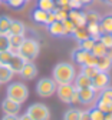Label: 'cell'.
Returning a JSON list of instances; mask_svg holds the SVG:
<instances>
[{
    "label": "cell",
    "mask_w": 112,
    "mask_h": 120,
    "mask_svg": "<svg viewBox=\"0 0 112 120\" xmlns=\"http://www.w3.org/2000/svg\"><path fill=\"white\" fill-rule=\"evenodd\" d=\"M75 76V67L71 63H58L53 69V80L56 82V84L72 83Z\"/></svg>",
    "instance_id": "cell-1"
},
{
    "label": "cell",
    "mask_w": 112,
    "mask_h": 120,
    "mask_svg": "<svg viewBox=\"0 0 112 120\" xmlns=\"http://www.w3.org/2000/svg\"><path fill=\"white\" fill-rule=\"evenodd\" d=\"M40 52V44L35 39H25L17 49V54L25 62H33Z\"/></svg>",
    "instance_id": "cell-2"
},
{
    "label": "cell",
    "mask_w": 112,
    "mask_h": 120,
    "mask_svg": "<svg viewBox=\"0 0 112 120\" xmlns=\"http://www.w3.org/2000/svg\"><path fill=\"white\" fill-rule=\"evenodd\" d=\"M6 94L9 99L17 101V103H25L29 97V89L23 84V83H12L7 86Z\"/></svg>",
    "instance_id": "cell-3"
},
{
    "label": "cell",
    "mask_w": 112,
    "mask_h": 120,
    "mask_svg": "<svg viewBox=\"0 0 112 120\" xmlns=\"http://www.w3.org/2000/svg\"><path fill=\"white\" fill-rule=\"evenodd\" d=\"M56 82L53 79H40L36 84V93L40 96V97H50L53 93H56Z\"/></svg>",
    "instance_id": "cell-4"
},
{
    "label": "cell",
    "mask_w": 112,
    "mask_h": 120,
    "mask_svg": "<svg viewBox=\"0 0 112 120\" xmlns=\"http://www.w3.org/2000/svg\"><path fill=\"white\" fill-rule=\"evenodd\" d=\"M33 120H49L50 119V110L47 109V106L42 103H35L29 106L27 112H26Z\"/></svg>",
    "instance_id": "cell-5"
},
{
    "label": "cell",
    "mask_w": 112,
    "mask_h": 120,
    "mask_svg": "<svg viewBox=\"0 0 112 120\" xmlns=\"http://www.w3.org/2000/svg\"><path fill=\"white\" fill-rule=\"evenodd\" d=\"M72 56H73V59L76 60V62L79 63V64H89V66H95V63H96V57H95L91 52H86V50H83V49H76V50H73V53H72Z\"/></svg>",
    "instance_id": "cell-6"
},
{
    "label": "cell",
    "mask_w": 112,
    "mask_h": 120,
    "mask_svg": "<svg viewBox=\"0 0 112 120\" xmlns=\"http://www.w3.org/2000/svg\"><path fill=\"white\" fill-rule=\"evenodd\" d=\"M78 96H79V103L89 104L96 101L99 94L93 87H85V89H78Z\"/></svg>",
    "instance_id": "cell-7"
},
{
    "label": "cell",
    "mask_w": 112,
    "mask_h": 120,
    "mask_svg": "<svg viewBox=\"0 0 112 120\" xmlns=\"http://www.w3.org/2000/svg\"><path fill=\"white\" fill-rule=\"evenodd\" d=\"M76 87L72 84V83H65V84H58L56 87V93L59 96V99L63 101V103H71V99H72V94L75 93Z\"/></svg>",
    "instance_id": "cell-8"
},
{
    "label": "cell",
    "mask_w": 112,
    "mask_h": 120,
    "mask_svg": "<svg viewBox=\"0 0 112 120\" xmlns=\"http://www.w3.org/2000/svg\"><path fill=\"white\" fill-rule=\"evenodd\" d=\"M109 76L106 71H98L95 76L92 77V87L96 90V92H99V90L105 89L109 86Z\"/></svg>",
    "instance_id": "cell-9"
},
{
    "label": "cell",
    "mask_w": 112,
    "mask_h": 120,
    "mask_svg": "<svg viewBox=\"0 0 112 120\" xmlns=\"http://www.w3.org/2000/svg\"><path fill=\"white\" fill-rule=\"evenodd\" d=\"M2 110L4 114H19L20 112V103L14 101L9 97H6L3 101H2Z\"/></svg>",
    "instance_id": "cell-10"
},
{
    "label": "cell",
    "mask_w": 112,
    "mask_h": 120,
    "mask_svg": "<svg viewBox=\"0 0 112 120\" xmlns=\"http://www.w3.org/2000/svg\"><path fill=\"white\" fill-rule=\"evenodd\" d=\"M19 74L26 80H32V79H35L37 76V67L32 62H25V64H23L22 70L19 71Z\"/></svg>",
    "instance_id": "cell-11"
},
{
    "label": "cell",
    "mask_w": 112,
    "mask_h": 120,
    "mask_svg": "<svg viewBox=\"0 0 112 120\" xmlns=\"http://www.w3.org/2000/svg\"><path fill=\"white\" fill-rule=\"evenodd\" d=\"M68 19H71L75 23V26H86V14L79 9H71Z\"/></svg>",
    "instance_id": "cell-12"
},
{
    "label": "cell",
    "mask_w": 112,
    "mask_h": 120,
    "mask_svg": "<svg viewBox=\"0 0 112 120\" xmlns=\"http://www.w3.org/2000/svg\"><path fill=\"white\" fill-rule=\"evenodd\" d=\"M25 40V36L20 34H9V50L13 54H17V49L22 44V41Z\"/></svg>",
    "instance_id": "cell-13"
},
{
    "label": "cell",
    "mask_w": 112,
    "mask_h": 120,
    "mask_svg": "<svg viewBox=\"0 0 112 120\" xmlns=\"http://www.w3.org/2000/svg\"><path fill=\"white\" fill-rule=\"evenodd\" d=\"M75 87L76 89H85V87H92V79H89L88 76H85L83 73L75 76Z\"/></svg>",
    "instance_id": "cell-14"
},
{
    "label": "cell",
    "mask_w": 112,
    "mask_h": 120,
    "mask_svg": "<svg viewBox=\"0 0 112 120\" xmlns=\"http://www.w3.org/2000/svg\"><path fill=\"white\" fill-rule=\"evenodd\" d=\"M47 26H49V32H50L52 36H63V34H68L66 30H65V27H63V23L59 22V20H55L53 23L47 24Z\"/></svg>",
    "instance_id": "cell-15"
},
{
    "label": "cell",
    "mask_w": 112,
    "mask_h": 120,
    "mask_svg": "<svg viewBox=\"0 0 112 120\" xmlns=\"http://www.w3.org/2000/svg\"><path fill=\"white\" fill-rule=\"evenodd\" d=\"M72 34H73V37H75L79 43L91 37V36H89V32H88V29H86V26H76L75 30L72 32Z\"/></svg>",
    "instance_id": "cell-16"
},
{
    "label": "cell",
    "mask_w": 112,
    "mask_h": 120,
    "mask_svg": "<svg viewBox=\"0 0 112 120\" xmlns=\"http://www.w3.org/2000/svg\"><path fill=\"white\" fill-rule=\"evenodd\" d=\"M23 64H25V60H23L19 54H13V57H12V60H10V63H9L7 66L12 69L13 73H19V71L22 70Z\"/></svg>",
    "instance_id": "cell-17"
},
{
    "label": "cell",
    "mask_w": 112,
    "mask_h": 120,
    "mask_svg": "<svg viewBox=\"0 0 112 120\" xmlns=\"http://www.w3.org/2000/svg\"><path fill=\"white\" fill-rule=\"evenodd\" d=\"M13 76H14V73L12 71V69H10L9 66H6V64H0V84L10 82Z\"/></svg>",
    "instance_id": "cell-18"
},
{
    "label": "cell",
    "mask_w": 112,
    "mask_h": 120,
    "mask_svg": "<svg viewBox=\"0 0 112 120\" xmlns=\"http://www.w3.org/2000/svg\"><path fill=\"white\" fill-rule=\"evenodd\" d=\"M25 30H26V27L20 20H12L10 29H9V34H20V36H23Z\"/></svg>",
    "instance_id": "cell-19"
},
{
    "label": "cell",
    "mask_w": 112,
    "mask_h": 120,
    "mask_svg": "<svg viewBox=\"0 0 112 120\" xmlns=\"http://www.w3.org/2000/svg\"><path fill=\"white\" fill-rule=\"evenodd\" d=\"M86 29L89 32V36L93 40H99V37L102 34V30H101L99 23H86Z\"/></svg>",
    "instance_id": "cell-20"
},
{
    "label": "cell",
    "mask_w": 112,
    "mask_h": 120,
    "mask_svg": "<svg viewBox=\"0 0 112 120\" xmlns=\"http://www.w3.org/2000/svg\"><path fill=\"white\" fill-rule=\"evenodd\" d=\"M96 69L99 71H108L112 66V60H109L106 56H102V57H96V63H95Z\"/></svg>",
    "instance_id": "cell-21"
},
{
    "label": "cell",
    "mask_w": 112,
    "mask_h": 120,
    "mask_svg": "<svg viewBox=\"0 0 112 120\" xmlns=\"http://www.w3.org/2000/svg\"><path fill=\"white\" fill-rule=\"evenodd\" d=\"M99 26H101L102 33H109V34H112V16H105V17H102L101 22H99Z\"/></svg>",
    "instance_id": "cell-22"
},
{
    "label": "cell",
    "mask_w": 112,
    "mask_h": 120,
    "mask_svg": "<svg viewBox=\"0 0 112 120\" xmlns=\"http://www.w3.org/2000/svg\"><path fill=\"white\" fill-rule=\"evenodd\" d=\"M12 19L7 16H0V34L9 36V29H10Z\"/></svg>",
    "instance_id": "cell-23"
},
{
    "label": "cell",
    "mask_w": 112,
    "mask_h": 120,
    "mask_svg": "<svg viewBox=\"0 0 112 120\" xmlns=\"http://www.w3.org/2000/svg\"><path fill=\"white\" fill-rule=\"evenodd\" d=\"M106 49H108V47H105L99 40H96V41H95V44H93V47H92V50H91V53H92L95 57H102V56H105Z\"/></svg>",
    "instance_id": "cell-24"
},
{
    "label": "cell",
    "mask_w": 112,
    "mask_h": 120,
    "mask_svg": "<svg viewBox=\"0 0 112 120\" xmlns=\"http://www.w3.org/2000/svg\"><path fill=\"white\" fill-rule=\"evenodd\" d=\"M46 19H47V11H45L39 7L33 11V20L36 23H45L46 24Z\"/></svg>",
    "instance_id": "cell-25"
},
{
    "label": "cell",
    "mask_w": 112,
    "mask_h": 120,
    "mask_svg": "<svg viewBox=\"0 0 112 120\" xmlns=\"http://www.w3.org/2000/svg\"><path fill=\"white\" fill-rule=\"evenodd\" d=\"M55 6H56L55 0H39L37 2V7L45 11H52L55 9Z\"/></svg>",
    "instance_id": "cell-26"
},
{
    "label": "cell",
    "mask_w": 112,
    "mask_h": 120,
    "mask_svg": "<svg viewBox=\"0 0 112 120\" xmlns=\"http://www.w3.org/2000/svg\"><path fill=\"white\" fill-rule=\"evenodd\" d=\"M98 99L104 100V101H108L112 104V87H105L101 90V93L98 96Z\"/></svg>",
    "instance_id": "cell-27"
},
{
    "label": "cell",
    "mask_w": 112,
    "mask_h": 120,
    "mask_svg": "<svg viewBox=\"0 0 112 120\" xmlns=\"http://www.w3.org/2000/svg\"><path fill=\"white\" fill-rule=\"evenodd\" d=\"M53 13H55V17H56V20H59V22H63L65 19H68V14H69V10L68 9H63V7H55L53 9Z\"/></svg>",
    "instance_id": "cell-28"
},
{
    "label": "cell",
    "mask_w": 112,
    "mask_h": 120,
    "mask_svg": "<svg viewBox=\"0 0 112 120\" xmlns=\"http://www.w3.org/2000/svg\"><path fill=\"white\" fill-rule=\"evenodd\" d=\"M98 71L99 70L96 69V66H89V64H83L82 66V73L85 74V76H88L89 79H92Z\"/></svg>",
    "instance_id": "cell-29"
},
{
    "label": "cell",
    "mask_w": 112,
    "mask_h": 120,
    "mask_svg": "<svg viewBox=\"0 0 112 120\" xmlns=\"http://www.w3.org/2000/svg\"><path fill=\"white\" fill-rule=\"evenodd\" d=\"M13 57V53L7 49V50H2L0 52V64H9L10 63V60Z\"/></svg>",
    "instance_id": "cell-30"
},
{
    "label": "cell",
    "mask_w": 112,
    "mask_h": 120,
    "mask_svg": "<svg viewBox=\"0 0 112 120\" xmlns=\"http://www.w3.org/2000/svg\"><path fill=\"white\" fill-rule=\"evenodd\" d=\"M63 120H79V110L69 109L65 114H63Z\"/></svg>",
    "instance_id": "cell-31"
},
{
    "label": "cell",
    "mask_w": 112,
    "mask_h": 120,
    "mask_svg": "<svg viewBox=\"0 0 112 120\" xmlns=\"http://www.w3.org/2000/svg\"><path fill=\"white\" fill-rule=\"evenodd\" d=\"M89 114H91L92 120H104L105 119V113L101 112L98 107H93L92 110H89Z\"/></svg>",
    "instance_id": "cell-32"
},
{
    "label": "cell",
    "mask_w": 112,
    "mask_h": 120,
    "mask_svg": "<svg viewBox=\"0 0 112 120\" xmlns=\"http://www.w3.org/2000/svg\"><path fill=\"white\" fill-rule=\"evenodd\" d=\"M99 41L104 44L105 47H112V34L109 33H102L99 37Z\"/></svg>",
    "instance_id": "cell-33"
},
{
    "label": "cell",
    "mask_w": 112,
    "mask_h": 120,
    "mask_svg": "<svg viewBox=\"0 0 112 120\" xmlns=\"http://www.w3.org/2000/svg\"><path fill=\"white\" fill-rule=\"evenodd\" d=\"M86 14V23H99L101 22V16L98 13H95V11H88L85 13Z\"/></svg>",
    "instance_id": "cell-34"
},
{
    "label": "cell",
    "mask_w": 112,
    "mask_h": 120,
    "mask_svg": "<svg viewBox=\"0 0 112 120\" xmlns=\"http://www.w3.org/2000/svg\"><path fill=\"white\" fill-rule=\"evenodd\" d=\"M95 41L96 40H93L92 37H89V39H86V40H83V41H81V49H83V50H86V52H91L92 50V47H93V44H95Z\"/></svg>",
    "instance_id": "cell-35"
},
{
    "label": "cell",
    "mask_w": 112,
    "mask_h": 120,
    "mask_svg": "<svg viewBox=\"0 0 112 120\" xmlns=\"http://www.w3.org/2000/svg\"><path fill=\"white\" fill-rule=\"evenodd\" d=\"M62 23H63V27H65L66 33H68V34H69V33L72 34V32H73V30H75V27H76V26H75V23H73L71 19H65V20H63Z\"/></svg>",
    "instance_id": "cell-36"
},
{
    "label": "cell",
    "mask_w": 112,
    "mask_h": 120,
    "mask_svg": "<svg viewBox=\"0 0 112 120\" xmlns=\"http://www.w3.org/2000/svg\"><path fill=\"white\" fill-rule=\"evenodd\" d=\"M9 49V36L0 34V52Z\"/></svg>",
    "instance_id": "cell-37"
},
{
    "label": "cell",
    "mask_w": 112,
    "mask_h": 120,
    "mask_svg": "<svg viewBox=\"0 0 112 120\" xmlns=\"http://www.w3.org/2000/svg\"><path fill=\"white\" fill-rule=\"evenodd\" d=\"M9 6L10 7H13V9H20L26 2H25V0H9Z\"/></svg>",
    "instance_id": "cell-38"
},
{
    "label": "cell",
    "mask_w": 112,
    "mask_h": 120,
    "mask_svg": "<svg viewBox=\"0 0 112 120\" xmlns=\"http://www.w3.org/2000/svg\"><path fill=\"white\" fill-rule=\"evenodd\" d=\"M83 4L79 0H69V9H81Z\"/></svg>",
    "instance_id": "cell-39"
},
{
    "label": "cell",
    "mask_w": 112,
    "mask_h": 120,
    "mask_svg": "<svg viewBox=\"0 0 112 120\" xmlns=\"http://www.w3.org/2000/svg\"><path fill=\"white\" fill-rule=\"evenodd\" d=\"M55 3L59 7H63V9H68L69 10V0H55Z\"/></svg>",
    "instance_id": "cell-40"
},
{
    "label": "cell",
    "mask_w": 112,
    "mask_h": 120,
    "mask_svg": "<svg viewBox=\"0 0 112 120\" xmlns=\"http://www.w3.org/2000/svg\"><path fill=\"white\" fill-rule=\"evenodd\" d=\"M56 20V17H55V13H53V10L52 11H47V19H46V24H50V23H53Z\"/></svg>",
    "instance_id": "cell-41"
},
{
    "label": "cell",
    "mask_w": 112,
    "mask_h": 120,
    "mask_svg": "<svg viewBox=\"0 0 112 120\" xmlns=\"http://www.w3.org/2000/svg\"><path fill=\"white\" fill-rule=\"evenodd\" d=\"M79 120H92L91 119V114H89V112H79Z\"/></svg>",
    "instance_id": "cell-42"
},
{
    "label": "cell",
    "mask_w": 112,
    "mask_h": 120,
    "mask_svg": "<svg viewBox=\"0 0 112 120\" xmlns=\"http://www.w3.org/2000/svg\"><path fill=\"white\" fill-rule=\"evenodd\" d=\"M2 120H19V116L17 114H4Z\"/></svg>",
    "instance_id": "cell-43"
},
{
    "label": "cell",
    "mask_w": 112,
    "mask_h": 120,
    "mask_svg": "<svg viewBox=\"0 0 112 120\" xmlns=\"http://www.w3.org/2000/svg\"><path fill=\"white\" fill-rule=\"evenodd\" d=\"M71 103H73V104H76V103H79V96H78V89L75 90V93L72 94V99H71Z\"/></svg>",
    "instance_id": "cell-44"
},
{
    "label": "cell",
    "mask_w": 112,
    "mask_h": 120,
    "mask_svg": "<svg viewBox=\"0 0 112 120\" xmlns=\"http://www.w3.org/2000/svg\"><path fill=\"white\" fill-rule=\"evenodd\" d=\"M105 56H106L109 60H112V47H108V49H106V53H105Z\"/></svg>",
    "instance_id": "cell-45"
},
{
    "label": "cell",
    "mask_w": 112,
    "mask_h": 120,
    "mask_svg": "<svg viewBox=\"0 0 112 120\" xmlns=\"http://www.w3.org/2000/svg\"><path fill=\"white\" fill-rule=\"evenodd\" d=\"M19 120H33V119H32L27 113H25L23 116H20V117H19Z\"/></svg>",
    "instance_id": "cell-46"
},
{
    "label": "cell",
    "mask_w": 112,
    "mask_h": 120,
    "mask_svg": "<svg viewBox=\"0 0 112 120\" xmlns=\"http://www.w3.org/2000/svg\"><path fill=\"white\" fill-rule=\"evenodd\" d=\"M104 2H106V3H109V4H112V0H104Z\"/></svg>",
    "instance_id": "cell-47"
},
{
    "label": "cell",
    "mask_w": 112,
    "mask_h": 120,
    "mask_svg": "<svg viewBox=\"0 0 112 120\" xmlns=\"http://www.w3.org/2000/svg\"><path fill=\"white\" fill-rule=\"evenodd\" d=\"M0 2H6V3H7V2H9V0H0Z\"/></svg>",
    "instance_id": "cell-48"
},
{
    "label": "cell",
    "mask_w": 112,
    "mask_h": 120,
    "mask_svg": "<svg viewBox=\"0 0 112 120\" xmlns=\"http://www.w3.org/2000/svg\"><path fill=\"white\" fill-rule=\"evenodd\" d=\"M25 2H27V0H25Z\"/></svg>",
    "instance_id": "cell-49"
},
{
    "label": "cell",
    "mask_w": 112,
    "mask_h": 120,
    "mask_svg": "<svg viewBox=\"0 0 112 120\" xmlns=\"http://www.w3.org/2000/svg\"><path fill=\"white\" fill-rule=\"evenodd\" d=\"M0 3H2V2H0Z\"/></svg>",
    "instance_id": "cell-50"
}]
</instances>
